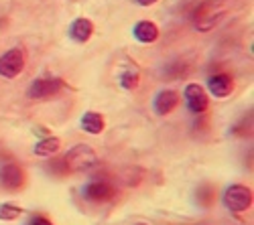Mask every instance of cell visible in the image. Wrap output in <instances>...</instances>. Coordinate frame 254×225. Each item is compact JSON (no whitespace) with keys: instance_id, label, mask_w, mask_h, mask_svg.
<instances>
[{"instance_id":"9c48e42d","label":"cell","mask_w":254,"mask_h":225,"mask_svg":"<svg viewBox=\"0 0 254 225\" xmlns=\"http://www.w3.org/2000/svg\"><path fill=\"white\" fill-rule=\"evenodd\" d=\"M179 104V93L175 90H161L153 101V108L159 116H167L171 114Z\"/></svg>"},{"instance_id":"ac0fdd59","label":"cell","mask_w":254,"mask_h":225,"mask_svg":"<svg viewBox=\"0 0 254 225\" xmlns=\"http://www.w3.org/2000/svg\"><path fill=\"white\" fill-rule=\"evenodd\" d=\"M155 2H157V0H136V4H140V6H151Z\"/></svg>"},{"instance_id":"9a60e30c","label":"cell","mask_w":254,"mask_h":225,"mask_svg":"<svg viewBox=\"0 0 254 225\" xmlns=\"http://www.w3.org/2000/svg\"><path fill=\"white\" fill-rule=\"evenodd\" d=\"M59 148H61V140H59L57 136H47V138H43V140H39L37 144L33 146V152H35L37 156H51V154H55Z\"/></svg>"},{"instance_id":"ba28073f","label":"cell","mask_w":254,"mask_h":225,"mask_svg":"<svg viewBox=\"0 0 254 225\" xmlns=\"http://www.w3.org/2000/svg\"><path fill=\"white\" fill-rule=\"evenodd\" d=\"M83 199H88L92 203H106V201H112L116 195V189L106 180H90L86 187L81 189Z\"/></svg>"},{"instance_id":"5bb4252c","label":"cell","mask_w":254,"mask_h":225,"mask_svg":"<svg viewBox=\"0 0 254 225\" xmlns=\"http://www.w3.org/2000/svg\"><path fill=\"white\" fill-rule=\"evenodd\" d=\"M118 84L124 90H136L138 88V84H140V71H138L136 63H126V67L118 75Z\"/></svg>"},{"instance_id":"4fadbf2b","label":"cell","mask_w":254,"mask_h":225,"mask_svg":"<svg viewBox=\"0 0 254 225\" xmlns=\"http://www.w3.org/2000/svg\"><path fill=\"white\" fill-rule=\"evenodd\" d=\"M81 130L83 132H88V134H92V136H98V134H102L104 132V128H106V120H104V116L102 114H98V112H86L81 116Z\"/></svg>"},{"instance_id":"30bf717a","label":"cell","mask_w":254,"mask_h":225,"mask_svg":"<svg viewBox=\"0 0 254 225\" xmlns=\"http://www.w3.org/2000/svg\"><path fill=\"white\" fill-rule=\"evenodd\" d=\"M207 88L214 97H226L234 91V79L228 73H216L207 79Z\"/></svg>"},{"instance_id":"7c38bea8","label":"cell","mask_w":254,"mask_h":225,"mask_svg":"<svg viewBox=\"0 0 254 225\" xmlns=\"http://www.w3.org/2000/svg\"><path fill=\"white\" fill-rule=\"evenodd\" d=\"M92 35H94V25L88 18H75L69 27V37L75 43H88Z\"/></svg>"},{"instance_id":"7a4b0ae2","label":"cell","mask_w":254,"mask_h":225,"mask_svg":"<svg viewBox=\"0 0 254 225\" xmlns=\"http://www.w3.org/2000/svg\"><path fill=\"white\" fill-rule=\"evenodd\" d=\"M226 14V6L220 2V0H205L203 4H199V8L195 10V27L197 31H209L214 29L222 16Z\"/></svg>"},{"instance_id":"8992f818","label":"cell","mask_w":254,"mask_h":225,"mask_svg":"<svg viewBox=\"0 0 254 225\" xmlns=\"http://www.w3.org/2000/svg\"><path fill=\"white\" fill-rule=\"evenodd\" d=\"M25 69V55L20 49H8L0 55V75L12 79Z\"/></svg>"},{"instance_id":"d6986e66","label":"cell","mask_w":254,"mask_h":225,"mask_svg":"<svg viewBox=\"0 0 254 225\" xmlns=\"http://www.w3.org/2000/svg\"><path fill=\"white\" fill-rule=\"evenodd\" d=\"M136 225H149V223H136Z\"/></svg>"},{"instance_id":"6da1fadb","label":"cell","mask_w":254,"mask_h":225,"mask_svg":"<svg viewBox=\"0 0 254 225\" xmlns=\"http://www.w3.org/2000/svg\"><path fill=\"white\" fill-rule=\"evenodd\" d=\"M98 154L94 152L92 146L88 144H75L71 150H67V154L63 156V165L65 171L71 175H79V173H90L98 167Z\"/></svg>"},{"instance_id":"277c9868","label":"cell","mask_w":254,"mask_h":225,"mask_svg":"<svg viewBox=\"0 0 254 225\" xmlns=\"http://www.w3.org/2000/svg\"><path fill=\"white\" fill-rule=\"evenodd\" d=\"M63 88H65V81L59 77H39L27 90V97L29 99H47L57 95Z\"/></svg>"},{"instance_id":"52a82bcc","label":"cell","mask_w":254,"mask_h":225,"mask_svg":"<svg viewBox=\"0 0 254 225\" xmlns=\"http://www.w3.org/2000/svg\"><path fill=\"white\" fill-rule=\"evenodd\" d=\"M183 97H185V106L191 114H203L209 106V97L205 93V90L197 84H189L183 90Z\"/></svg>"},{"instance_id":"5b68a950","label":"cell","mask_w":254,"mask_h":225,"mask_svg":"<svg viewBox=\"0 0 254 225\" xmlns=\"http://www.w3.org/2000/svg\"><path fill=\"white\" fill-rule=\"evenodd\" d=\"M27 182V175L23 171V167L14 165V162H6V165L0 167V187L4 191H20Z\"/></svg>"},{"instance_id":"e0dca14e","label":"cell","mask_w":254,"mask_h":225,"mask_svg":"<svg viewBox=\"0 0 254 225\" xmlns=\"http://www.w3.org/2000/svg\"><path fill=\"white\" fill-rule=\"evenodd\" d=\"M29 225H53L47 217H41V215H35V217H31V221H29Z\"/></svg>"},{"instance_id":"3957f363","label":"cell","mask_w":254,"mask_h":225,"mask_svg":"<svg viewBox=\"0 0 254 225\" xmlns=\"http://www.w3.org/2000/svg\"><path fill=\"white\" fill-rule=\"evenodd\" d=\"M224 207L232 213H244L252 205V191L244 185H230L224 191Z\"/></svg>"},{"instance_id":"2e32d148","label":"cell","mask_w":254,"mask_h":225,"mask_svg":"<svg viewBox=\"0 0 254 225\" xmlns=\"http://www.w3.org/2000/svg\"><path fill=\"white\" fill-rule=\"evenodd\" d=\"M23 215V209L12 205V203H2L0 205V221H14Z\"/></svg>"},{"instance_id":"8fae6325","label":"cell","mask_w":254,"mask_h":225,"mask_svg":"<svg viewBox=\"0 0 254 225\" xmlns=\"http://www.w3.org/2000/svg\"><path fill=\"white\" fill-rule=\"evenodd\" d=\"M132 35H134V39L138 41V43L149 45V43H155V41L159 39V27L155 23H151V20H140V23L134 25Z\"/></svg>"}]
</instances>
